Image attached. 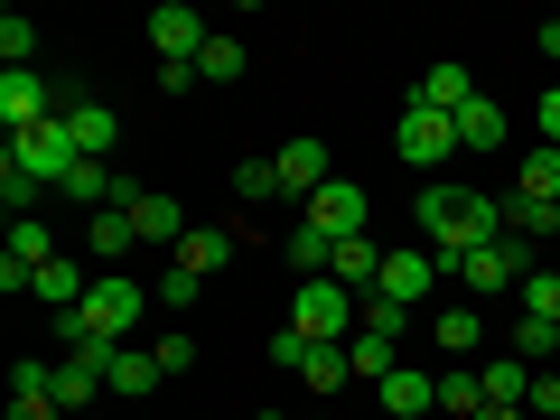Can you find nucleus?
<instances>
[{"mask_svg": "<svg viewBox=\"0 0 560 420\" xmlns=\"http://www.w3.org/2000/svg\"><path fill=\"white\" fill-rule=\"evenodd\" d=\"M150 355H160V374H187V364H197V337H187V327H160Z\"/></svg>", "mask_w": 560, "mask_h": 420, "instance_id": "e433bc0d", "label": "nucleus"}, {"mask_svg": "<svg viewBox=\"0 0 560 420\" xmlns=\"http://www.w3.org/2000/svg\"><path fill=\"white\" fill-rule=\"evenodd\" d=\"M374 393H383V420H430L440 411V374H411V364H393Z\"/></svg>", "mask_w": 560, "mask_h": 420, "instance_id": "2eb2a0df", "label": "nucleus"}, {"mask_svg": "<svg viewBox=\"0 0 560 420\" xmlns=\"http://www.w3.org/2000/svg\"><path fill=\"white\" fill-rule=\"evenodd\" d=\"M280 261H290V271H300V280H318L327 261H337V243H327L318 224H290V243H280Z\"/></svg>", "mask_w": 560, "mask_h": 420, "instance_id": "393cba45", "label": "nucleus"}, {"mask_svg": "<svg viewBox=\"0 0 560 420\" xmlns=\"http://www.w3.org/2000/svg\"><path fill=\"white\" fill-rule=\"evenodd\" d=\"M504 131H514V121H504V103H467V113H458V150H504Z\"/></svg>", "mask_w": 560, "mask_h": 420, "instance_id": "b1692460", "label": "nucleus"}, {"mask_svg": "<svg viewBox=\"0 0 560 420\" xmlns=\"http://www.w3.org/2000/svg\"><path fill=\"white\" fill-rule=\"evenodd\" d=\"M440 280H448L440 253H383V280H374V290H383V300H401V308H420Z\"/></svg>", "mask_w": 560, "mask_h": 420, "instance_id": "4468645a", "label": "nucleus"}, {"mask_svg": "<svg viewBox=\"0 0 560 420\" xmlns=\"http://www.w3.org/2000/svg\"><path fill=\"white\" fill-rule=\"evenodd\" d=\"M327 280H346V290H355V300H364V290H374V280H383V243H374V234L337 243V261H327Z\"/></svg>", "mask_w": 560, "mask_h": 420, "instance_id": "aec40b11", "label": "nucleus"}, {"mask_svg": "<svg viewBox=\"0 0 560 420\" xmlns=\"http://www.w3.org/2000/svg\"><path fill=\"white\" fill-rule=\"evenodd\" d=\"M346 374H355V383H383V374H393V337L355 327V337H346Z\"/></svg>", "mask_w": 560, "mask_h": 420, "instance_id": "bb28decb", "label": "nucleus"}, {"mask_svg": "<svg viewBox=\"0 0 560 420\" xmlns=\"http://www.w3.org/2000/svg\"><path fill=\"white\" fill-rule=\"evenodd\" d=\"M0 121H10V140H28L38 121H57V84H47L38 66H10V75H0Z\"/></svg>", "mask_w": 560, "mask_h": 420, "instance_id": "423d86ee", "label": "nucleus"}, {"mask_svg": "<svg viewBox=\"0 0 560 420\" xmlns=\"http://www.w3.org/2000/svg\"><path fill=\"white\" fill-rule=\"evenodd\" d=\"M430 346H440V355H458V364H486V308H477V300L430 308Z\"/></svg>", "mask_w": 560, "mask_h": 420, "instance_id": "9b49d317", "label": "nucleus"}, {"mask_svg": "<svg viewBox=\"0 0 560 420\" xmlns=\"http://www.w3.org/2000/svg\"><path fill=\"white\" fill-rule=\"evenodd\" d=\"M103 383H113V355H75V346H66L57 355V411H94Z\"/></svg>", "mask_w": 560, "mask_h": 420, "instance_id": "dca6fc26", "label": "nucleus"}, {"mask_svg": "<svg viewBox=\"0 0 560 420\" xmlns=\"http://www.w3.org/2000/svg\"><path fill=\"white\" fill-rule=\"evenodd\" d=\"M150 38H160V66H197L215 28H206L197 10H187V0H168V10H150Z\"/></svg>", "mask_w": 560, "mask_h": 420, "instance_id": "ddd939ff", "label": "nucleus"}, {"mask_svg": "<svg viewBox=\"0 0 560 420\" xmlns=\"http://www.w3.org/2000/svg\"><path fill=\"white\" fill-rule=\"evenodd\" d=\"M253 420H290V411H253Z\"/></svg>", "mask_w": 560, "mask_h": 420, "instance_id": "79ce46f5", "label": "nucleus"}, {"mask_svg": "<svg viewBox=\"0 0 560 420\" xmlns=\"http://www.w3.org/2000/svg\"><path fill=\"white\" fill-rule=\"evenodd\" d=\"M308 355H318V337H300V327H280V337H271V364H280V374H308Z\"/></svg>", "mask_w": 560, "mask_h": 420, "instance_id": "f704fd0d", "label": "nucleus"}, {"mask_svg": "<svg viewBox=\"0 0 560 420\" xmlns=\"http://www.w3.org/2000/svg\"><path fill=\"white\" fill-rule=\"evenodd\" d=\"M541 57H560V20H541Z\"/></svg>", "mask_w": 560, "mask_h": 420, "instance_id": "a19ab883", "label": "nucleus"}, {"mask_svg": "<svg viewBox=\"0 0 560 420\" xmlns=\"http://www.w3.org/2000/svg\"><path fill=\"white\" fill-rule=\"evenodd\" d=\"M541 140H551V150H560V84H551V94H541Z\"/></svg>", "mask_w": 560, "mask_h": 420, "instance_id": "58836bf2", "label": "nucleus"}, {"mask_svg": "<svg viewBox=\"0 0 560 420\" xmlns=\"http://www.w3.org/2000/svg\"><path fill=\"white\" fill-rule=\"evenodd\" d=\"M10 66H38V20H20V10L0 20V75H10Z\"/></svg>", "mask_w": 560, "mask_h": 420, "instance_id": "7c9ffc66", "label": "nucleus"}, {"mask_svg": "<svg viewBox=\"0 0 560 420\" xmlns=\"http://www.w3.org/2000/svg\"><path fill=\"white\" fill-rule=\"evenodd\" d=\"M94 253H103V261L140 253V234H131V215H121V206H103V215H94Z\"/></svg>", "mask_w": 560, "mask_h": 420, "instance_id": "2f4dec72", "label": "nucleus"}, {"mask_svg": "<svg viewBox=\"0 0 560 420\" xmlns=\"http://www.w3.org/2000/svg\"><path fill=\"white\" fill-rule=\"evenodd\" d=\"M364 215H374V206H364V187H355V178H327L318 197L300 206V224H318L327 243H355V234H364Z\"/></svg>", "mask_w": 560, "mask_h": 420, "instance_id": "1a4fd4ad", "label": "nucleus"}, {"mask_svg": "<svg viewBox=\"0 0 560 420\" xmlns=\"http://www.w3.org/2000/svg\"><path fill=\"white\" fill-rule=\"evenodd\" d=\"M271 168H280V197H300V206L318 197L327 178H337V168H327V140H318V131H300V140H280V160H271Z\"/></svg>", "mask_w": 560, "mask_h": 420, "instance_id": "f8f14e48", "label": "nucleus"}, {"mask_svg": "<svg viewBox=\"0 0 560 420\" xmlns=\"http://www.w3.org/2000/svg\"><path fill=\"white\" fill-rule=\"evenodd\" d=\"M28 290H38V300L57 308V318H75V308H84V290H94V280H84V261H75V253H57V261H47V271H38V280H28Z\"/></svg>", "mask_w": 560, "mask_h": 420, "instance_id": "a211bd4d", "label": "nucleus"}, {"mask_svg": "<svg viewBox=\"0 0 560 420\" xmlns=\"http://www.w3.org/2000/svg\"><path fill=\"white\" fill-rule=\"evenodd\" d=\"M440 411H448V420H477V411H486L477 364H448V374H440Z\"/></svg>", "mask_w": 560, "mask_h": 420, "instance_id": "cd10ccee", "label": "nucleus"}, {"mask_svg": "<svg viewBox=\"0 0 560 420\" xmlns=\"http://www.w3.org/2000/svg\"><path fill=\"white\" fill-rule=\"evenodd\" d=\"M308 420H327V411H308Z\"/></svg>", "mask_w": 560, "mask_h": 420, "instance_id": "37998d69", "label": "nucleus"}, {"mask_svg": "<svg viewBox=\"0 0 560 420\" xmlns=\"http://www.w3.org/2000/svg\"><path fill=\"white\" fill-rule=\"evenodd\" d=\"M0 168H20V178H38L47 197H57V178L75 168V140H66V121H38L28 140H10V150H0Z\"/></svg>", "mask_w": 560, "mask_h": 420, "instance_id": "39448f33", "label": "nucleus"}, {"mask_svg": "<svg viewBox=\"0 0 560 420\" xmlns=\"http://www.w3.org/2000/svg\"><path fill=\"white\" fill-rule=\"evenodd\" d=\"M533 271V243H486V253H467V261H448V280H467V300H486V290H514V280Z\"/></svg>", "mask_w": 560, "mask_h": 420, "instance_id": "0eeeda50", "label": "nucleus"}, {"mask_svg": "<svg viewBox=\"0 0 560 420\" xmlns=\"http://www.w3.org/2000/svg\"><path fill=\"white\" fill-rule=\"evenodd\" d=\"M168 261H178V271H224V261H234V234H224V224H187V243H178V253H168Z\"/></svg>", "mask_w": 560, "mask_h": 420, "instance_id": "6ab92c4d", "label": "nucleus"}, {"mask_svg": "<svg viewBox=\"0 0 560 420\" xmlns=\"http://www.w3.org/2000/svg\"><path fill=\"white\" fill-rule=\"evenodd\" d=\"M10 420H57V401L47 393H10Z\"/></svg>", "mask_w": 560, "mask_h": 420, "instance_id": "4c0bfd02", "label": "nucleus"}, {"mask_svg": "<svg viewBox=\"0 0 560 420\" xmlns=\"http://www.w3.org/2000/svg\"><path fill=\"white\" fill-rule=\"evenodd\" d=\"M411 103H430V113H448V121H458L467 103H477V84H467V66H458V57H440L430 75L411 84Z\"/></svg>", "mask_w": 560, "mask_h": 420, "instance_id": "f3484780", "label": "nucleus"}, {"mask_svg": "<svg viewBox=\"0 0 560 420\" xmlns=\"http://www.w3.org/2000/svg\"><path fill=\"white\" fill-rule=\"evenodd\" d=\"M355 290H346V280H300V300H290V327H300V337H318V346H346V337H355Z\"/></svg>", "mask_w": 560, "mask_h": 420, "instance_id": "7ed1b4c3", "label": "nucleus"}, {"mask_svg": "<svg viewBox=\"0 0 560 420\" xmlns=\"http://www.w3.org/2000/svg\"><path fill=\"white\" fill-rule=\"evenodd\" d=\"M533 374H541V364H523V355H486V364H477L486 401H514V411H523V393H533Z\"/></svg>", "mask_w": 560, "mask_h": 420, "instance_id": "4be33fe9", "label": "nucleus"}, {"mask_svg": "<svg viewBox=\"0 0 560 420\" xmlns=\"http://www.w3.org/2000/svg\"><path fill=\"white\" fill-rule=\"evenodd\" d=\"M504 234H514V243H551V234H560V206L514 197V187H504Z\"/></svg>", "mask_w": 560, "mask_h": 420, "instance_id": "412c9836", "label": "nucleus"}, {"mask_svg": "<svg viewBox=\"0 0 560 420\" xmlns=\"http://www.w3.org/2000/svg\"><path fill=\"white\" fill-rule=\"evenodd\" d=\"M393 150H401L411 168H440V160H458V121H448V113H430V103H401Z\"/></svg>", "mask_w": 560, "mask_h": 420, "instance_id": "20e7f679", "label": "nucleus"}, {"mask_svg": "<svg viewBox=\"0 0 560 420\" xmlns=\"http://www.w3.org/2000/svg\"><path fill=\"white\" fill-rule=\"evenodd\" d=\"M300 383H308V393H318V401L337 393V383H355V374H346V346H318V355H308V374H300Z\"/></svg>", "mask_w": 560, "mask_h": 420, "instance_id": "72a5a7b5", "label": "nucleus"}, {"mask_svg": "<svg viewBox=\"0 0 560 420\" xmlns=\"http://www.w3.org/2000/svg\"><path fill=\"white\" fill-rule=\"evenodd\" d=\"M514 197H541V206H560V150H551V140H541L533 160L514 168Z\"/></svg>", "mask_w": 560, "mask_h": 420, "instance_id": "c85d7f7f", "label": "nucleus"}, {"mask_svg": "<svg viewBox=\"0 0 560 420\" xmlns=\"http://www.w3.org/2000/svg\"><path fill=\"white\" fill-rule=\"evenodd\" d=\"M234 75H243V38H224V28H215L206 57H197V84H234Z\"/></svg>", "mask_w": 560, "mask_h": 420, "instance_id": "c756f323", "label": "nucleus"}, {"mask_svg": "<svg viewBox=\"0 0 560 420\" xmlns=\"http://www.w3.org/2000/svg\"><path fill=\"white\" fill-rule=\"evenodd\" d=\"M477 420H533V411H514V401H486V411Z\"/></svg>", "mask_w": 560, "mask_h": 420, "instance_id": "ea45409f", "label": "nucleus"}, {"mask_svg": "<svg viewBox=\"0 0 560 420\" xmlns=\"http://www.w3.org/2000/svg\"><path fill=\"white\" fill-rule=\"evenodd\" d=\"M514 300H523V318H541V327H560V271H551V261H533V271L514 280Z\"/></svg>", "mask_w": 560, "mask_h": 420, "instance_id": "5701e85b", "label": "nucleus"}, {"mask_svg": "<svg viewBox=\"0 0 560 420\" xmlns=\"http://www.w3.org/2000/svg\"><path fill=\"white\" fill-rule=\"evenodd\" d=\"M224 187H234L243 206H271V197H280V168H271V160H243V168H234Z\"/></svg>", "mask_w": 560, "mask_h": 420, "instance_id": "473e14b6", "label": "nucleus"}, {"mask_svg": "<svg viewBox=\"0 0 560 420\" xmlns=\"http://www.w3.org/2000/svg\"><path fill=\"white\" fill-rule=\"evenodd\" d=\"M411 215L430 234V253H440V271L467 261V253H486V243H504V197H477V187H420Z\"/></svg>", "mask_w": 560, "mask_h": 420, "instance_id": "f257e3e1", "label": "nucleus"}, {"mask_svg": "<svg viewBox=\"0 0 560 420\" xmlns=\"http://www.w3.org/2000/svg\"><path fill=\"white\" fill-rule=\"evenodd\" d=\"M197 290H206V280H197V271H178V261H168V271H160V290H150V300H160V308H197Z\"/></svg>", "mask_w": 560, "mask_h": 420, "instance_id": "c9c22d12", "label": "nucleus"}, {"mask_svg": "<svg viewBox=\"0 0 560 420\" xmlns=\"http://www.w3.org/2000/svg\"><path fill=\"white\" fill-rule=\"evenodd\" d=\"M160 355H150V346H113V393H160Z\"/></svg>", "mask_w": 560, "mask_h": 420, "instance_id": "a878e982", "label": "nucleus"}, {"mask_svg": "<svg viewBox=\"0 0 560 420\" xmlns=\"http://www.w3.org/2000/svg\"><path fill=\"white\" fill-rule=\"evenodd\" d=\"M140 318H150V280H131V271H94L84 308L66 318V346H75V355H113V346H131Z\"/></svg>", "mask_w": 560, "mask_h": 420, "instance_id": "f03ea898", "label": "nucleus"}, {"mask_svg": "<svg viewBox=\"0 0 560 420\" xmlns=\"http://www.w3.org/2000/svg\"><path fill=\"white\" fill-rule=\"evenodd\" d=\"M57 121H66V140H75V160H113V140H121L113 103H84L75 84H57Z\"/></svg>", "mask_w": 560, "mask_h": 420, "instance_id": "6e6552de", "label": "nucleus"}, {"mask_svg": "<svg viewBox=\"0 0 560 420\" xmlns=\"http://www.w3.org/2000/svg\"><path fill=\"white\" fill-rule=\"evenodd\" d=\"M121 215H131L140 253H178V243H187V215H178V197H168V187H140Z\"/></svg>", "mask_w": 560, "mask_h": 420, "instance_id": "9d476101", "label": "nucleus"}]
</instances>
